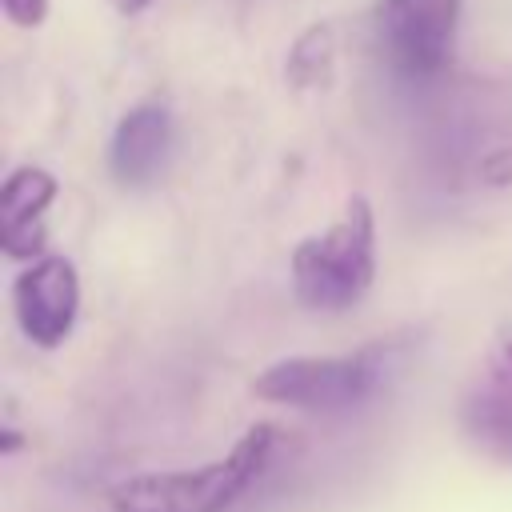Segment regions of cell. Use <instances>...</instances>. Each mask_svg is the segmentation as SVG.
I'll return each mask as SVG.
<instances>
[{"mask_svg":"<svg viewBox=\"0 0 512 512\" xmlns=\"http://www.w3.org/2000/svg\"><path fill=\"white\" fill-rule=\"evenodd\" d=\"M332 60H336V44H332V28L328 24H312L296 36V44L288 48V84L296 92H316L332 80Z\"/></svg>","mask_w":512,"mask_h":512,"instance_id":"9c48e42d","label":"cell"},{"mask_svg":"<svg viewBox=\"0 0 512 512\" xmlns=\"http://www.w3.org/2000/svg\"><path fill=\"white\" fill-rule=\"evenodd\" d=\"M400 356V340H372L344 356H288L268 364L252 380V392L268 404L300 412H352L392 380Z\"/></svg>","mask_w":512,"mask_h":512,"instance_id":"7a4b0ae2","label":"cell"},{"mask_svg":"<svg viewBox=\"0 0 512 512\" xmlns=\"http://www.w3.org/2000/svg\"><path fill=\"white\" fill-rule=\"evenodd\" d=\"M276 424H252L220 460L184 472H144L108 488L112 512H228L268 472Z\"/></svg>","mask_w":512,"mask_h":512,"instance_id":"6da1fadb","label":"cell"},{"mask_svg":"<svg viewBox=\"0 0 512 512\" xmlns=\"http://www.w3.org/2000/svg\"><path fill=\"white\" fill-rule=\"evenodd\" d=\"M172 156V116L164 104H136L120 116L112 144H108V168L120 188H148L160 180Z\"/></svg>","mask_w":512,"mask_h":512,"instance_id":"8992f818","label":"cell"},{"mask_svg":"<svg viewBox=\"0 0 512 512\" xmlns=\"http://www.w3.org/2000/svg\"><path fill=\"white\" fill-rule=\"evenodd\" d=\"M116 4V12H124V16H136V12H144L152 0H112Z\"/></svg>","mask_w":512,"mask_h":512,"instance_id":"7c38bea8","label":"cell"},{"mask_svg":"<svg viewBox=\"0 0 512 512\" xmlns=\"http://www.w3.org/2000/svg\"><path fill=\"white\" fill-rule=\"evenodd\" d=\"M4 12L16 28H36L48 16V0H4Z\"/></svg>","mask_w":512,"mask_h":512,"instance_id":"8fae6325","label":"cell"},{"mask_svg":"<svg viewBox=\"0 0 512 512\" xmlns=\"http://www.w3.org/2000/svg\"><path fill=\"white\" fill-rule=\"evenodd\" d=\"M464 428L476 444L512 460V364L476 380L464 396Z\"/></svg>","mask_w":512,"mask_h":512,"instance_id":"ba28073f","label":"cell"},{"mask_svg":"<svg viewBox=\"0 0 512 512\" xmlns=\"http://www.w3.org/2000/svg\"><path fill=\"white\" fill-rule=\"evenodd\" d=\"M460 0H380L376 44L392 72L428 80L452 60Z\"/></svg>","mask_w":512,"mask_h":512,"instance_id":"277c9868","label":"cell"},{"mask_svg":"<svg viewBox=\"0 0 512 512\" xmlns=\"http://www.w3.org/2000/svg\"><path fill=\"white\" fill-rule=\"evenodd\" d=\"M480 180L492 184V188H508L512 184V144L508 148H496L480 160Z\"/></svg>","mask_w":512,"mask_h":512,"instance_id":"30bf717a","label":"cell"},{"mask_svg":"<svg viewBox=\"0 0 512 512\" xmlns=\"http://www.w3.org/2000/svg\"><path fill=\"white\" fill-rule=\"evenodd\" d=\"M20 332L36 348H56L72 336L80 312V276L68 256H40L12 284Z\"/></svg>","mask_w":512,"mask_h":512,"instance_id":"5b68a950","label":"cell"},{"mask_svg":"<svg viewBox=\"0 0 512 512\" xmlns=\"http://www.w3.org/2000/svg\"><path fill=\"white\" fill-rule=\"evenodd\" d=\"M56 176L40 164L12 168L0 184V244L12 260L44 256V212L56 200Z\"/></svg>","mask_w":512,"mask_h":512,"instance_id":"52a82bcc","label":"cell"},{"mask_svg":"<svg viewBox=\"0 0 512 512\" xmlns=\"http://www.w3.org/2000/svg\"><path fill=\"white\" fill-rule=\"evenodd\" d=\"M376 276V216L364 196H352L336 224L292 248V292L312 312H348Z\"/></svg>","mask_w":512,"mask_h":512,"instance_id":"3957f363","label":"cell"},{"mask_svg":"<svg viewBox=\"0 0 512 512\" xmlns=\"http://www.w3.org/2000/svg\"><path fill=\"white\" fill-rule=\"evenodd\" d=\"M504 360H508V364H512V344H508V348H504Z\"/></svg>","mask_w":512,"mask_h":512,"instance_id":"4fadbf2b","label":"cell"}]
</instances>
